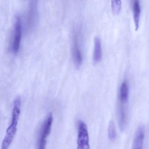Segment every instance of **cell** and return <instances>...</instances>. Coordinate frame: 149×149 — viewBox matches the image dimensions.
Returning <instances> with one entry per match:
<instances>
[{"mask_svg":"<svg viewBox=\"0 0 149 149\" xmlns=\"http://www.w3.org/2000/svg\"><path fill=\"white\" fill-rule=\"evenodd\" d=\"M52 114L50 113L43 123L39 133L38 139V149H45L47 144V138L50 134L53 122Z\"/></svg>","mask_w":149,"mask_h":149,"instance_id":"cell-1","label":"cell"},{"mask_svg":"<svg viewBox=\"0 0 149 149\" xmlns=\"http://www.w3.org/2000/svg\"><path fill=\"white\" fill-rule=\"evenodd\" d=\"M77 149H89L87 126L81 120L79 121L78 123Z\"/></svg>","mask_w":149,"mask_h":149,"instance_id":"cell-2","label":"cell"},{"mask_svg":"<svg viewBox=\"0 0 149 149\" xmlns=\"http://www.w3.org/2000/svg\"><path fill=\"white\" fill-rule=\"evenodd\" d=\"M22 36V26L21 20L17 17L15 23L14 34L11 45V50L12 53L17 54L20 49Z\"/></svg>","mask_w":149,"mask_h":149,"instance_id":"cell-3","label":"cell"},{"mask_svg":"<svg viewBox=\"0 0 149 149\" xmlns=\"http://www.w3.org/2000/svg\"><path fill=\"white\" fill-rule=\"evenodd\" d=\"M118 120L121 131L123 132L126 128L127 123L128 112L127 103L120 102L118 106Z\"/></svg>","mask_w":149,"mask_h":149,"instance_id":"cell-4","label":"cell"},{"mask_svg":"<svg viewBox=\"0 0 149 149\" xmlns=\"http://www.w3.org/2000/svg\"><path fill=\"white\" fill-rule=\"evenodd\" d=\"M17 123L11 122L6 130L1 149H9L17 130Z\"/></svg>","mask_w":149,"mask_h":149,"instance_id":"cell-5","label":"cell"},{"mask_svg":"<svg viewBox=\"0 0 149 149\" xmlns=\"http://www.w3.org/2000/svg\"><path fill=\"white\" fill-rule=\"evenodd\" d=\"M145 134V129L144 125H140L136 132L132 149H142Z\"/></svg>","mask_w":149,"mask_h":149,"instance_id":"cell-6","label":"cell"},{"mask_svg":"<svg viewBox=\"0 0 149 149\" xmlns=\"http://www.w3.org/2000/svg\"><path fill=\"white\" fill-rule=\"evenodd\" d=\"M72 55L73 60L76 67H80L82 64V56L81 50L79 45L78 39L76 38L74 39L72 45Z\"/></svg>","mask_w":149,"mask_h":149,"instance_id":"cell-7","label":"cell"},{"mask_svg":"<svg viewBox=\"0 0 149 149\" xmlns=\"http://www.w3.org/2000/svg\"><path fill=\"white\" fill-rule=\"evenodd\" d=\"M131 3L134 22L135 26V30L137 31L139 28V23L141 14L140 0H131Z\"/></svg>","mask_w":149,"mask_h":149,"instance_id":"cell-8","label":"cell"},{"mask_svg":"<svg viewBox=\"0 0 149 149\" xmlns=\"http://www.w3.org/2000/svg\"><path fill=\"white\" fill-rule=\"evenodd\" d=\"M102 57L101 41L99 38L96 37L94 40L93 60L95 63L100 62Z\"/></svg>","mask_w":149,"mask_h":149,"instance_id":"cell-9","label":"cell"},{"mask_svg":"<svg viewBox=\"0 0 149 149\" xmlns=\"http://www.w3.org/2000/svg\"><path fill=\"white\" fill-rule=\"evenodd\" d=\"M128 85L127 81H124L121 85L119 94L120 102L127 103L128 100Z\"/></svg>","mask_w":149,"mask_h":149,"instance_id":"cell-10","label":"cell"},{"mask_svg":"<svg viewBox=\"0 0 149 149\" xmlns=\"http://www.w3.org/2000/svg\"><path fill=\"white\" fill-rule=\"evenodd\" d=\"M108 136L109 140L112 141H114L116 139V129L114 123L113 121H111L109 125Z\"/></svg>","mask_w":149,"mask_h":149,"instance_id":"cell-11","label":"cell"},{"mask_svg":"<svg viewBox=\"0 0 149 149\" xmlns=\"http://www.w3.org/2000/svg\"><path fill=\"white\" fill-rule=\"evenodd\" d=\"M111 6L113 14L117 15L120 13L121 9V0H111Z\"/></svg>","mask_w":149,"mask_h":149,"instance_id":"cell-12","label":"cell"}]
</instances>
